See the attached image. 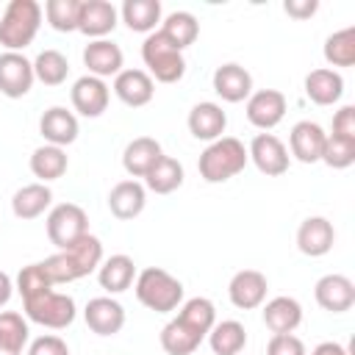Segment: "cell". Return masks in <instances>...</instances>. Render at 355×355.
<instances>
[{"label": "cell", "mask_w": 355, "mask_h": 355, "mask_svg": "<svg viewBox=\"0 0 355 355\" xmlns=\"http://www.w3.org/2000/svg\"><path fill=\"white\" fill-rule=\"evenodd\" d=\"M14 288L22 294V300H28V297H36V294L53 288V283H50V277H47V272H44V266L39 261V263H28V266L19 269Z\"/></svg>", "instance_id": "40"}, {"label": "cell", "mask_w": 355, "mask_h": 355, "mask_svg": "<svg viewBox=\"0 0 355 355\" xmlns=\"http://www.w3.org/2000/svg\"><path fill=\"white\" fill-rule=\"evenodd\" d=\"M263 324L272 333H294L302 324V305L294 297H272L263 305Z\"/></svg>", "instance_id": "27"}, {"label": "cell", "mask_w": 355, "mask_h": 355, "mask_svg": "<svg viewBox=\"0 0 355 355\" xmlns=\"http://www.w3.org/2000/svg\"><path fill=\"white\" fill-rule=\"evenodd\" d=\"M316 8H319L316 0H286L283 3V11L288 17H294V19H308V17L316 14Z\"/></svg>", "instance_id": "44"}, {"label": "cell", "mask_w": 355, "mask_h": 355, "mask_svg": "<svg viewBox=\"0 0 355 355\" xmlns=\"http://www.w3.org/2000/svg\"><path fill=\"white\" fill-rule=\"evenodd\" d=\"M161 33L183 53L189 44L197 42V36H200V22H197V17L189 14V11H172V14L161 22Z\"/></svg>", "instance_id": "35"}, {"label": "cell", "mask_w": 355, "mask_h": 355, "mask_svg": "<svg viewBox=\"0 0 355 355\" xmlns=\"http://www.w3.org/2000/svg\"><path fill=\"white\" fill-rule=\"evenodd\" d=\"M266 291H269V280L258 269H241L227 283V297L239 311L261 308L266 300Z\"/></svg>", "instance_id": "11"}, {"label": "cell", "mask_w": 355, "mask_h": 355, "mask_svg": "<svg viewBox=\"0 0 355 355\" xmlns=\"http://www.w3.org/2000/svg\"><path fill=\"white\" fill-rule=\"evenodd\" d=\"M336 244V230L333 222L324 216H308L297 227V250L308 258H322L333 250Z\"/></svg>", "instance_id": "16"}, {"label": "cell", "mask_w": 355, "mask_h": 355, "mask_svg": "<svg viewBox=\"0 0 355 355\" xmlns=\"http://www.w3.org/2000/svg\"><path fill=\"white\" fill-rule=\"evenodd\" d=\"M33 75L44 86H61L67 80V75H69V61L58 50H42L36 55V61H33Z\"/></svg>", "instance_id": "37"}, {"label": "cell", "mask_w": 355, "mask_h": 355, "mask_svg": "<svg viewBox=\"0 0 355 355\" xmlns=\"http://www.w3.org/2000/svg\"><path fill=\"white\" fill-rule=\"evenodd\" d=\"M266 355H308L305 344L300 336L294 333H272L269 344H266Z\"/></svg>", "instance_id": "41"}, {"label": "cell", "mask_w": 355, "mask_h": 355, "mask_svg": "<svg viewBox=\"0 0 355 355\" xmlns=\"http://www.w3.org/2000/svg\"><path fill=\"white\" fill-rule=\"evenodd\" d=\"M333 136L355 139V105H341L333 116Z\"/></svg>", "instance_id": "43"}, {"label": "cell", "mask_w": 355, "mask_h": 355, "mask_svg": "<svg viewBox=\"0 0 355 355\" xmlns=\"http://www.w3.org/2000/svg\"><path fill=\"white\" fill-rule=\"evenodd\" d=\"M214 92L225 103H244L252 94V75L241 64H222L214 69Z\"/></svg>", "instance_id": "20"}, {"label": "cell", "mask_w": 355, "mask_h": 355, "mask_svg": "<svg viewBox=\"0 0 355 355\" xmlns=\"http://www.w3.org/2000/svg\"><path fill=\"white\" fill-rule=\"evenodd\" d=\"M122 22L133 33H153L161 22V3L158 0H125L119 8Z\"/></svg>", "instance_id": "31"}, {"label": "cell", "mask_w": 355, "mask_h": 355, "mask_svg": "<svg viewBox=\"0 0 355 355\" xmlns=\"http://www.w3.org/2000/svg\"><path fill=\"white\" fill-rule=\"evenodd\" d=\"M133 280H136V263H133L130 255L116 252L111 258H103V263L97 269V283H100L103 291L122 294V291H128L133 286Z\"/></svg>", "instance_id": "25"}, {"label": "cell", "mask_w": 355, "mask_h": 355, "mask_svg": "<svg viewBox=\"0 0 355 355\" xmlns=\"http://www.w3.org/2000/svg\"><path fill=\"white\" fill-rule=\"evenodd\" d=\"M69 100H72V108L80 114V116H89V119H97L105 108H108V100H111V89L105 80L94 78V75H83L72 83V92H69Z\"/></svg>", "instance_id": "12"}, {"label": "cell", "mask_w": 355, "mask_h": 355, "mask_svg": "<svg viewBox=\"0 0 355 355\" xmlns=\"http://www.w3.org/2000/svg\"><path fill=\"white\" fill-rule=\"evenodd\" d=\"M247 155L258 166V172H263L266 178H277L288 172V164H291L288 147L275 133H255L247 147Z\"/></svg>", "instance_id": "9"}, {"label": "cell", "mask_w": 355, "mask_h": 355, "mask_svg": "<svg viewBox=\"0 0 355 355\" xmlns=\"http://www.w3.org/2000/svg\"><path fill=\"white\" fill-rule=\"evenodd\" d=\"M119 22V11L108 0H80L78 31L89 39H105Z\"/></svg>", "instance_id": "14"}, {"label": "cell", "mask_w": 355, "mask_h": 355, "mask_svg": "<svg viewBox=\"0 0 355 355\" xmlns=\"http://www.w3.org/2000/svg\"><path fill=\"white\" fill-rule=\"evenodd\" d=\"M50 202H53V191L47 183H28L14 191L11 211L17 219H36L50 208Z\"/></svg>", "instance_id": "28"}, {"label": "cell", "mask_w": 355, "mask_h": 355, "mask_svg": "<svg viewBox=\"0 0 355 355\" xmlns=\"http://www.w3.org/2000/svg\"><path fill=\"white\" fill-rule=\"evenodd\" d=\"M33 61H28L22 53H0V94L19 100L33 89Z\"/></svg>", "instance_id": "10"}, {"label": "cell", "mask_w": 355, "mask_h": 355, "mask_svg": "<svg viewBox=\"0 0 355 355\" xmlns=\"http://www.w3.org/2000/svg\"><path fill=\"white\" fill-rule=\"evenodd\" d=\"M180 186H183V164L172 155H161L155 166L144 175V189L155 194H172Z\"/></svg>", "instance_id": "34"}, {"label": "cell", "mask_w": 355, "mask_h": 355, "mask_svg": "<svg viewBox=\"0 0 355 355\" xmlns=\"http://www.w3.org/2000/svg\"><path fill=\"white\" fill-rule=\"evenodd\" d=\"M133 291L136 300L155 313H169L183 305V283L161 266L141 269L133 280Z\"/></svg>", "instance_id": "2"}, {"label": "cell", "mask_w": 355, "mask_h": 355, "mask_svg": "<svg viewBox=\"0 0 355 355\" xmlns=\"http://www.w3.org/2000/svg\"><path fill=\"white\" fill-rule=\"evenodd\" d=\"M186 125H189V133H191L194 139L211 144V141L222 139V133H225V128H227V114L222 111L219 103H197V105L189 111Z\"/></svg>", "instance_id": "19"}, {"label": "cell", "mask_w": 355, "mask_h": 355, "mask_svg": "<svg viewBox=\"0 0 355 355\" xmlns=\"http://www.w3.org/2000/svg\"><path fill=\"white\" fill-rule=\"evenodd\" d=\"M61 252L69 258V263H72L78 280L86 277V275H92V272H97L100 263H103V241H100L97 236H92V233L80 236L72 247H67V250H61Z\"/></svg>", "instance_id": "29"}, {"label": "cell", "mask_w": 355, "mask_h": 355, "mask_svg": "<svg viewBox=\"0 0 355 355\" xmlns=\"http://www.w3.org/2000/svg\"><path fill=\"white\" fill-rule=\"evenodd\" d=\"M286 108H288L286 94L277 92V89H258L247 97V105H244L250 125L263 130V133H269L272 128H277L283 122Z\"/></svg>", "instance_id": "8"}, {"label": "cell", "mask_w": 355, "mask_h": 355, "mask_svg": "<svg viewBox=\"0 0 355 355\" xmlns=\"http://www.w3.org/2000/svg\"><path fill=\"white\" fill-rule=\"evenodd\" d=\"M22 305H25V319L28 322H36V324L50 327V330L69 327L75 322V313H78L75 300L69 294H61V291H53V288L22 300Z\"/></svg>", "instance_id": "6"}, {"label": "cell", "mask_w": 355, "mask_h": 355, "mask_svg": "<svg viewBox=\"0 0 355 355\" xmlns=\"http://www.w3.org/2000/svg\"><path fill=\"white\" fill-rule=\"evenodd\" d=\"M322 164H327L330 169H347L355 164V139H341L327 133L324 139V150H322Z\"/></svg>", "instance_id": "39"}, {"label": "cell", "mask_w": 355, "mask_h": 355, "mask_svg": "<svg viewBox=\"0 0 355 355\" xmlns=\"http://www.w3.org/2000/svg\"><path fill=\"white\" fill-rule=\"evenodd\" d=\"M44 225H47V239H50V244L55 250H67L80 236L89 233V216L75 202H58V205H53Z\"/></svg>", "instance_id": "7"}, {"label": "cell", "mask_w": 355, "mask_h": 355, "mask_svg": "<svg viewBox=\"0 0 355 355\" xmlns=\"http://www.w3.org/2000/svg\"><path fill=\"white\" fill-rule=\"evenodd\" d=\"M83 64H86V75H94L100 80L105 78H116L122 72L125 55L119 50V44H114L111 39H92L83 47Z\"/></svg>", "instance_id": "15"}, {"label": "cell", "mask_w": 355, "mask_h": 355, "mask_svg": "<svg viewBox=\"0 0 355 355\" xmlns=\"http://www.w3.org/2000/svg\"><path fill=\"white\" fill-rule=\"evenodd\" d=\"M28 355H69V347L58 336H39L31 341Z\"/></svg>", "instance_id": "42"}, {"label": "cell", "mask_w": 355, "mask_h": 355, "mask_svg": "<svg viewBox=\"0 0 355 355\" xmlns=\"http://www.w3.org/2000/svg\"><path fill=\"white\" fill-rule=\"evenodd\" d=\"M313 297L322 311L347 313L355 305V283L347 275H324L313 286Z\"/></svg>", "instance_id": "13"}, {"label": "cell", "mask_w": 355, "mask_h": 355, "mask_svg": "<svg viewBox=\"0 0 355 355\" xmlns=\"http://www.w3.org/2000/svg\"><path fill=\"white\" fill-rule=\"evenodd\" d=\"M141 61H144V72L158 80V83H178L186 75V58L183 53L161 33L153 31L147 33L144 44H141Z\"/></svg>", "instance_id": "5"}, {"label": "cell", "mask_w": 355, "mask_h": 355, "mask_svg": "<svg viewBox=\"0 0 355 355\" xmlns=\"http://www.w3.org/2000/svg\"><path fill=\"white\" fill-rule=\"evenodd\" d=\"M147 205V189L144 183L139 180H119L111 191H108V208L116 219L128 222V219H136Z\"/></svg>", "instance_id": "22"}, {"label": "cell", "mask_w": 355, "mask_h": 355, "mask_svg": "<svg viewBox=\"0 0 355 355\" xmlns=\"http://www.w3.org/2000/svg\"><path fill=\"white\" fill-rule=\"evenodd\" d=\"M11 294H14V283H11V277H8L6 272H0V308L8 305Z\"/></svg>", "instance_id": "46"}, {"label": "cell", "mask_w": 355, "mask_h": 355, "mask_svg": "<svg viewBox=\"0 0 355 355\" xmlns=\"http://www.w3.org/2000/svg\"><path fill=\"white\" fill-rule=\"evenodd\" d=\"M216 324V308L208 297H191L180 305L178 316L161 330V347L166 355H191Z\"/></svg>", "instance_id": "1"}, {"label": "cell", "mask_w": 355, "mask_h": 355, "mask_svg": "<svg viewBox=\"0 0 355 355\" xmlns=\"http://www.w3.org/2000/svg\"><path fill=\"white\" fill-rule=\"evenodd\" d=\"M69 166V158L64 153V147H53V144H42L33 150L31 155V172L33 178H39V183H50L58 180Z\"/></svg>", "instance_id": "33"}, {"label": "cell", "mask_w": 355, "mask_h": 355, "mask_svg": "<svg viewBox=\"0 0 355 355\" xmlns=\"http://www.w3.org/2000/svg\"><path fill=\"white\" fill-rule=\"evenodd\" d=\"M344 94V78L338 69L319 67L305 75V97L316 105H333Z\"/></svg>", "instance_id": "24"}, {"label": "cell", "mask_w": 355, "mask_h": 355, "mask_svg": "<svg viewBox=\"0 0 355 355\" xmlns=\"http://www.w3.org/2000/svg\"><path fill=\"white\" fill-rule=\"evenodd\" d=\"M42 6L36 0H11L0 14V44L8 53H22L42 28Z\"/></svg>", "instance_id": "3"}, {"label": "cell", "mask_w": 355, "mask_h": 355, "mask_svg": "<svg viewBox=\"0 0 355 355\" xmlns=\"http://www.w3.org/2000/svg\"><path fill=\"white\" fill-rule=\"evenodd\" d=\"M324 61L333 67H352L355 64V28H341L324 39Z\"/></svg>", "instance_id": "36"}, {"label": "cell", "mask_w": 355, "mask_h": 355, "mask_svg": "<svg viewBox=\"0 0 355 355\" xmlns=\"http://www.w3.org/2000/svg\"><path fill=\"white\" fill-rule=\"evenodd\" d=\"M161 155H164V150H161V144L153 136H139V139L128 141V147L122 153V166L136 180V178H144L155 166V161Z\"/></svg>", "instance_id": "26"}, {"label": "cell", "mask_w": 355, "mask_h": 355, "mask_svg": "<svg viewBox=\"0 0 355 355\" xmlns=\"http://www.w3.org/2000/svg\"><path fill=\"white\" fill-rule=\"evenodd\" d=\"M78 14H80V0H47L44 3V17L50 28L58 33L78 31Z\"/></svg>", "instance_id": "38"}, {"label": "cell", "mask_w": 355, "mask_h": 355, "mask_svg": "<svg viewBox=\"0 0 355 355\" xmlns=\"http://www.w3.org/2000/svg\"><path fill=\"white\" fill-rule=\"evenodd\" d=\"M247 161H250L247 147L236 136H222L200 153L197 169L205 183H225V180L236 178L247 166Z\"/></svg>", "instance_id": "4"}, {"label": "cell", "mask_w": 355, "mask_h": 355, "mask_svg": "<svg viewBox=\"0 0 355 355\" xmlns=\"http://www.w3.org/2000/svg\"><path fill=\"white\" fill-rule=\"evenodd\" d=\"M114 94L130 105V108H141L153 100L155 94V80L144 72V69H122L114 78Z\"/></svg>", "instance_id": "21"}, {"label": "cell", "mask_w": 355, "mask_h": 355, "mask_svg": "<svg viewBox=\"0 0 355 355\" xmlns=\"http://www.w3.org/2000/svg\"><path fill=\"white\" fill-rule=\"evenodd\" d=\"M324 139H327V133L322 130L319 122L302 119V122H297V125L291 128V133H288V150H291V155H294L300 164H316V161H322Z\"/></svg>", "instance_id": "18"}, {"label": "cell", "mask_w": 355, "mask_h": 355, "mask_svg": "<svg viewBox=\"0 0 355 355\" xmlns=\"http://www.w3.org/2000/svg\"><path fill=\"white\" fill-rule=\"evenodd\" d=\"M39 133L53 147H67L78 139V116L61 105H53L39 119Z\"/></svg>", "instance_id": "23"}, {"label": "cell", "mask_w": 355, "mask_h": 355, "mask_svg": "<svg viewBox=\"0 0 355 355\" xmlns=\"http://www.w3.org/2000/svg\"><path fill=\"white\" fill-rule=\"evenodd\" d=\"M208 344H211L214 355H241L247 347V330L236 319L216 322L208 333Z\"/></svg>", "instance_id": "30"}, {"label": "cell", "mask_w": 355, "mask_h": 355, "mask_svg": "<svg viewBox=\"0 0 355 355\" xmlns=\"http://www.w3.org/2000/svg\"><path fill=\"white\" fill-rule=\"evenodd\" d=\"M83 319L97 336H116L125 327V308L114 297H94L83 308Z\"/></svg>", "instance_id": "17"}, {"label": "cell", "mask_w": 355, "mask_h": 355, "mask_svg": "<svg viewBox=\"0 0 355 355\" xmlns=\"http://www.w3.org/2000/svg\"><path fill=\"white\" fill-rule=\"evenodd\" d=\"M28 338V319L17 311H0V355H22Z\"/></svg>", "instance_id": "32"}, {"label": "cell", "mask_w": 355, "mask_h": 355, "mask_svg": "<svg viewBox=\"0 0 355 355\" xmlns=\"http://www.w3.org/2000/svg\"><path fill=\"white\" fill-rule=\"evenodd\" d=\"M311 355H352V349H347V347L338 344V341H322V344L313 347Z\"/></svg>", "instance_id": "45"}]
</instances>
